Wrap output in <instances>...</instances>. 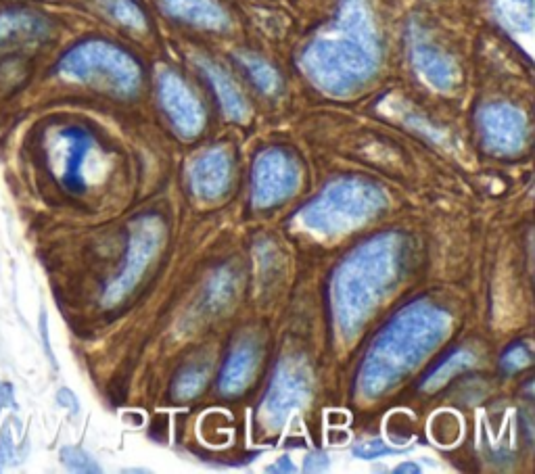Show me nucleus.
<instances>
[{"label": "nucleus", "instance_id": "1", "mask_svg": "<svg viewBox=\"0 0 535 474\" xmlns=\"http://www.w3.org/2000/svg\"><path fill=\"white\" fill-rule=\"evenodd\" d=\"M381 42L366 0H341L331 26L301 55V69L322 92L347 97L377 74Z\"/></svg>", "mask_w": 535, "mask_h": 474}, {"label": "nucleus", "instance_id": "2", "mask_svg": "<svg viewBox=\"0 0 535 474\" xmlns=\"http://www.w3.org/2000/svg\"><path fill=\"white\" fill-rule=\"evenodd\" d=\"M450 328V314L429 301L404 307L368 349L360 370V393L377 399L393 389L448 337Z\"/></svg>", "mask_w": 535, "mask_h": 474}, {"label": "nucleus", "instance_id": "3", "mask_svg": "<svg viewBox=\"0 0 535 474\" xmlns=\"http://www.w3.org/2000/svg\"><path fill=\"white\" fill-rule=\"evenodd\" d=\"M404 264L402 236L389 232L360 245L333 274V314L339 335L354 339L364 322L400 282Z\"/></svg>", "mask_w": 535, "mask_h": 474}, {"label": "nucleus", "instance_id": "4", "mask_svg": "<svg viewBox=\"0 0 535 474\" xmlns=\"http://www.w3.org/2000/svg\"><path fill=\"white\" fill-rule=\"evenodd\" d=\"M385 193L362 178H345L329 184L310 205L299 211V222L320 236L350 232L385 207Z\"/></svg>", "mask_w": 535, "mask_h": 474}, {"label": "nucleus", "instance_id": "5", "mask_svg": "<svg viewBox=\"0 0 535 474\" xmlns=\"http://www.w3.org/2000/svg\"><path fill=\"white\" fill-rule=\"evenodd\" d=\"M57 74L124 99L136 94L143 82V71L136 59L107 40H84L76 44L59 59Z\"/></svg>", "mask_w": 535, "mask_h": 474}, {"label": "nucleus", "instance_id": "6", "mask_svg": "<svg viewBox=\"0 0 535 474\" xmlns=\"http://www.w3.org/2000/svg\"><path fill=\"white\" fill-rule=\"evenodd\" d=\"M164 236H166L164 220L155 216V213H145V216H138L132 222L124 264L120 272L107 284V289L103 293L105 305L120 303L136 284L141 282V278L153 264V259L161 251Z\"/></svg>", "mask_w": 535, "mask_h": 474}, {"label": "nucleus", "instance_id": "7", "mask_svg": "<svg viewBox=\"0 0 535 474\" xmlns=\"http://www.w3.org/2000/svg\"><path fill=\"white\" fill-rule=\"evenodd\" d=\"M310 389L312 376L304 362L297 358H287L278 364L260 408V420L266 429H283L291 414L306 404Z\"/></svg>", "mask_w": 535, "mask_h": 474}, {"label": "nucleus", "instance_id": "8", "mask_svg": "<svg viewBox=\"0 0 535 474\" xmlns=\"http://www.w3.org/2000/svg\"><path fill=\"white\" fill-rule=\"evenodd\" d=\"M92 149H95V138L80 126H63L46 138L49 165L67 193H86V163Z\"/></svg>", "mask_w": 535, "mask_h": 474}, {"label": "nucleus", "instance_id": "9", "mask_svg": "<svg viewBox=\"0 0 535 474\" xmlns=\"http://www.w3.org/2000/svg\"><path fill=\"white\" fill-rule=\"evenodd\" d=\"M301 172L297 161L283 149L264 151L253 165V205L272 207L289 199L299 186Z\"/></svg>", "mask_w": 535, "mask_h": 474}, {"label": "nucleus", "instance_id": "10", "mask_svg": "<svg viewBox=\"0 0 535 474\" xmlns=\"http://www.w3.org/2000/svg\"><path fill=\"white\" fill-rule=\"evenodd\" d=\"M479 130L487 151L496 155H513L525 147L527 117L513 105H485L479 111Z\"/></svg>", "mask_w": 535, "mask_h": 474}, {"label": "nucleus", "instance_id": "11", "mask_svg": "<svg viewBox=\"0 0 535 474\" xmlns=\"http://www.w3.org/2000/svg\"><path fill=\"white\" fill-rule=\"evenodd\" d=\"M157 92L161 107H164L176 132L184 138L197 136L205 124V113L191 88L174 71H161L157 80Z\"/></svg>", "mask_w": 535, "mask_h": 474}, {"label": "nucleus", "instance_id": "12", "mask_svg": "<svg viewBox=\"0 0 535 474\" xmlns=\"http://www.w3.org/2000/svg\"><path fill=\"white\" fill-rule=\"evenodd\" d=\"M51 21L30 9L0 11V49H21L51 36Z\"/></svg>", "mask_w": 535, "mask_h": 474}, {"label": "nucleus", "instance_id": "13", "mask_svg": "<svg viewBox=\"0 0 535 474\" xmlns=\"http://www.w3.org/2000/svg\"><path fill=\"white\" fill-rule=\"evenodd\" d=\"M232 163L224 149H212L197 157L189 168V182L199 199H220L230 186Z\"/></svg>", "mask_w": 535, "mask_h": 474}, {"label": "nucleus", "instance_id": "14", "mask_svg": "<svg viewBox=\"0 0 535 474\" xmlns=\"http://www.w3.org/2000/svg\"><path fill=\"white\" fill-rule=\"evenodd\" d=\"M412 63L421 78L435 90L448 92L458 82V71L450 57L439 53L429 44H416L412 49Z\"/></svg>", "mask_w": 535, "mask_h": 474}, {"label": "nucleus", "instance_id": "15", "mask_svg": "<svg viewBox=\"0 0 535 474\" xmlns=\"http://www.w3.org/2000/svg\"><path fill=\"white\" fill-rule=\"evenodd\" d=\"M164 11L180 21L205 30H226L230 19L216 0H164Z\"/></svg>", "mask_w": 535, "mask_h": 474}, {"label": "nucleus", "instance_id": "16", "mask_svg": "<svg viewBox=\"0 0 535 474\" xmlns=\"http://www.w3.org/2000/svg\"><path fill=\"white\" fill-rule=\"evenodd\" d=\"M258 360V347H253L251 343H241L239 347H235V351L230 353V358L222 368L220 391L224 395L243 393L251 383L255 368H258Z\"/></svg>", "mask_w": 535, "mask_h": 474}, {"label": "nucleus", "instance_id": "17", "mask_svg": "<svg viewBox=\"0 0 535 474\" xmlns=\"http://www.w3.org/2000/svg\"><path fill=\"white\" fill-rule=\"evenodd\" d=\"M199 69L205 74L207 82L212 84L226 117H230V120H235V122H245L249 117V107L243 99V94L235 86V82L228 78L226 71L207 59H199Z\"/></svg>", "mask_w": 535, "mask_h": 474}, {"label": "nucleus", "instance_id": "18", "mask_svg": "<svg viewBox=\"0 0 535 474\" xmlns=\"http://www.w3.org/2000/svg\"><path fill=\"white\" fill-rule=\"evenodd\" d=\"M494 11L510 32L531 34L533 0H494Z\"/></svg>", "mask_w": 535, "mask_h": 474}, {"label": "nucleus", "instance_id": "19", "mask_svg": "<svg viewBox=\"0 0 535 474\" xmlns=\"http://www.w3.org/2000/svg\"><path fill=\"white\" fill-rule=\"evenodd\" d=\"M95 3L107 17L122 23L124 28H130L136 32L147 30V17L143 9L138 7L136 0H95Z\"/></svg>", "mask_w": 535, "mask_h": 474}, {"label": "nucleus", "instance_id": "20", "mask_svg": "<svg viewBox=\"0 0 535 474\" xmlns=\"http://www.w3.org/2000/svg\"><path fill=\"white\" fill-rule=\"evenodd\" d=\"M475 362V355L471 351H456L452 353L450 358L446 362H441L427 378H425V383H423V391H435L439 387H444L448 381H452V378L456 374H460L462 370H467L471 368Z\"/></svg>", "mask_w": 535, "mask_h": 474}, {"label": "nucleus", "instance_id": "21", "mask_svg": "<svg viewBox=\"0 0 535 474\" xmlns=\"http://www.w3.org/2000/svg\"><path fill=\"white\" fill-rule=\"evenodd\" d=\"M235 287H237V282H235V276L230 274V270L228 268L218 270L205 284V295H203L205 310L220 312L222 307L232 299V295H235Z\"/></svg>", "mask_w": 535, "mask_h": 474}, {"label": "nucleus", "instance_id": "22", "mask_svg": "<svg viewBox=\"0 0 535 474\" xmlns=\"http://www.w3.org/2000/svg\"><path fill=\"white\" fill-rule=\"evenodd\" d=\"M241 67L247 71V76L253 80V84L258 86L266 94H274L281 90V78H278L276 69L268 65L264 59L255 57V55H237Z\"/></svg>", "mask_w": 535, "mask_h": 474}, {"label": "nucleus", "instance_id": "23", "mask_svg": "<svg viewBox=\"0 0 535 474\" xmlns=\"http://www.w3.org/2000/svg\"><path fill=\"white\" fill-rule=\"evenodd\" d=\"M59 460H61V464L65 468L74 470V472H84V474H99V472H103L99 462L92 458L88 452H84L82 447H76V445L61 447Z\"/></svg>", "mask_w": 535, "mask_h": 474}, {"label": "nucleus", "instance_id": "24", "mask_svg": "<svg viewBox=\"0 0 535 474\" xmlns=\"http://www.w3.org/2000/svg\"><path fill=\"white\" fill-rule=\"evenodd\" d=\"M207 381V370L203 368H186L174 383V395L178 399H191L195 397Z\"/></svg>", "mask_w": 535, "mask_h": 474}, {"label": "nucleus", "instance_id": "25", "mask_svg": "<svg viewBox=\"0 0 535 474\" xmlns=\"http://www.w3.org/2000/svg\"><path fill=\"white\" fill-rule=\"evenodd\" d=\"M531 364V353L529 349L523 345V343H517V345H510L502 360H500V366L506 370V372H519L523 368H527Z\"/></svg>", "mask_w": 535, "mask_h": 474}, {"label": "nucleus", "instance_id": "26", "mask_svg": "<svg viewBox=\"0 0 535 474\" xmlns=\"http://www.w3.org/2000/svg\"><path fill=\"white\" fill-rule=\"evenodd\" d=\"M400 452L402 449L389 447L383 439H372V441H366V443H360L354 447V456H358L362 460H379V458L393 456V454H400Z\"/></svg>", "mask_w": 535, "mask_h": 474}, {"label": "nucleus", "instance_id": "27", "mask_svg": "<svg viewBox=\"0 0 535 474\" xmlns=\"http://www.w3.org/2000/svg\"><path fill=\"white\" fill-rule=\"evenodd\" d=\"M13 462H15V445L9 429H5V433L0 435V470Z\"/></svg>", "mask_w": 535, "mask_h": 474}, {"label": "nucleus", "instance_id": "28", "mask_svg": "<svg viewBox=\"0 0 535 474\" xmlns=\"http://www.w3.org/2000/svg\"><path fill=\"white\" fill-rule=\"evenodd\" d=\"M57 404L61 408H65L67 412H72V414H80V401L76 397V393L72 389H59L57 393Z\"/></svg>", "mask_w": 535, "mask_h": 474}, {"label": "nucleus", "instance_id": "29", "mask_svg": "<svg viewBox=\"0 0 535 474\" xmlns=\"http://www.w3.org/2000/svg\"><path fill=\"white\" fill-rule=\"evenodd\" d=\"M327 468H329V456L324 452H312V454H308V458L304 462L306 472H322Z\"/></svg>", "mask_w": 535, "mask_h": 474}, {"label": "nucleus", "instance_id": "30", "mask_svg": "<svg viewBox=\"0 0 535 474\" xmlns=\"http://www.w3.org/2000/svg\"><path fill=\"white\" fill-rule=\"evenodd\" d=\"M0 408H11L17 410V401H15V391L9 383H0Z\"/></svg>", "mask_w": 535, "mask_h": 474}, {"label": "nucleus", "instance_id": "31", "mask_svg": "<svg viewBox=\"0 0 535 474\" xmlns=\"http://www.w3.org/2000/svg\"><path fill=\"white\" fill-rule=\"evenodd\" d=\"M40 330H42V337H44V347H46V353H49V358L53 362V366L57 368V360H55V355L51 351V343H49V320H46V314L42 312L40 316Z\"/></svg>", "mask_w": 535, "mask_h": 474}, {"label": "nucleus", "instance_id": "32", "mask_svg": "<svg viewBox=\"0 0 535 474\" xmlns=\"http://www.w3.org/2000/svg\"><path fill=\"white\" fill-rule=\"evenodd\" d=\"M268 472L270 474H274V472H295V466H293V462H291L289 456H283L281 460L276 462V466H270L268 468Z\"/></svg>", "mask_w": 535, "mask_h": 474}, {"label": "nucleus", "instance_id": "33", "mask_svg": "<svg viewBox=\"0 0 535 474\" xmlns=\"http://www.w3.org/2000/svg\"><path fill=\"white\" fill-rule=\"evenodd\" d=\"M395 472L398 474H418L421 472V466L414 464V462H406V464H400L398 468H395Z\"/></svg>", "mask_w": 535, "mask_h": 474}]
</instances>
